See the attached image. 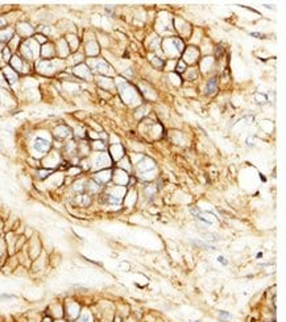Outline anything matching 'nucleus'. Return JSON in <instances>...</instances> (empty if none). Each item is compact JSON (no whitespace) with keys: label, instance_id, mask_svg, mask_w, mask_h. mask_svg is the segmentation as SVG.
Listing matches in <instances>:
<instances>
[{"label":"nucleus","instance_id":"4","mask_svg":"<svg viewBox=\"0 0 286 322\" xmlns=\"http://www.w3.org/2000/svg\"><path fill=\"white\" fill-rule=\"evenodd\" d=\"M206 89H207V94H212L216 90V79L215 78L210 79L207 82V85H206Z\"/></svg>","mask_w":286,"mask_h":322},{"label":"nucleus","instance_id":"3","mask_svg":"<svg viewBox=\"0 0 286 322\" xmlns=\"http://www.w3.org/2000/svg\"><path fill=\"white\" fill-rule=\"evenodd\" d=\"M4 74H5V77L8 78V82H11V83H13V82L17 81V75H16V73H13L9 68H5Z\"/></svg>","mask_w":286,"mask_h":322},{"label":"nucleus","instance_id":"10","mask_svg":"<svg viewBox=\"0 0 286 322\" xmlns=\"http://www.w3.org/2000/svg\"><path fill=\"white\" fill-rule=\"evenodd\" d=\"M178 70H179V71H183V70H185V69H183V64H182V62H181V64H179V66H178Z\"/></svg>","mask_w":286,"mask_h":322},{"label":"nucleus","instance_id":"7","mask_svg":"<svg viewBox=\"0 0 286 322\" xmlns=\"http://www.w3.org/2000/svg\"><path fill=\"white\" fill-rule=\"evenodd\" d=\"M12 65L15 66V68H17V70H21V62H20V59L17 57H13Z\"/></svg>","mask_w":286,"mask_h":322},{"label":"nucleus","instance_id":"9","mask_svg":"<svg viewBox=\"0 0 286 322\" xmlns=\"http://www.w3.org/2000/svg\"><path fill=\"white\" fill-rule=\"evenodd\" d=\"M49 174V172H40V177H46Z\"/></svg>","mask_w":286,"mask_h":322},{"label":"nucleus","instance_id":"2","mask_svg":"<svg viewBox=\"0 0 286 322\" xmlns=\"http://www.w3.org/2000/svg\"><path fill=\"white\" fill-rule=\"evenodd\" d=\"M49 141L48 140H44V139H36V141H34V145H33V147H34V149L37 152H40V153H45L46 151H48L49 149Z\"/></svg>","mask_w":286,"mask_h":322},{"label":"nucleus","instance_id":"1","mask_svg":"<svg viewBox=\"0 0 286 322\" xmlns=\"http://www.w3.org/2000/svg\"><path fill=\"white\" fill-rule=\"evenodd\" d=\"M22 53L24 56H26L28 58H34L38 53V48L37 44L34 41H28L24 44V48H22Z\"/></svg>","mask_w":286,"mask_h":322},{"label":"nucleus","instance_id":"6","mask_svg":"<svg viewBox=\"0 0 286 322\" xmlns=\"http://www.w3.org/2000/svg\"><path fill=\"white\" fill-rule=\"evenodd\" d=\"M11 36H12V32L11 31H3V32H0V40L1 41H8L9 38H11Z\"/></svg>","mask_w":286,"mask_h":322},{"label":"nucleus","instance_id":"8","mask_svg":"<svg viewBox=\"0 0 286 322\" xmlns=\"http://www.w3.org/2000/svg\"><path fill=\"white\" fill-rule=\"evenodd\" d=\"M218 261H220V263H223V264H227V261L224 260V257H223V256H219L218 257Z\"/></svg>","mask_w":286,"mask_h":322},{"label":"nucleus","instance_id":"5","mask_svg":"<svg viewBox=\"0 0 286 322\" xmlns=\"http://www.w3.org/2000/svg\"><path fill=\"white\" fill-rule=\"evenodd\" d=\"M55 135L59 136V137H65V136H67V128L58 127L57 129H55Z\"/></svg>","mask_w":286,"mask_h":322}]
</instances>
